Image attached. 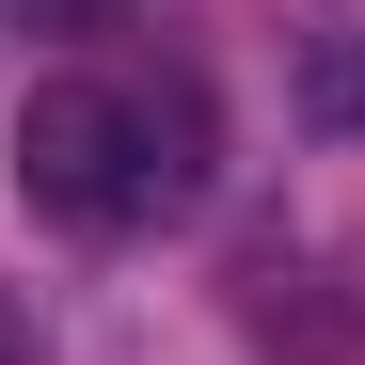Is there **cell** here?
Masks as SVG:
<instances>
[{
    "label": "cell",
    "instance_id": "cell-1",
    "mask_svg": "<svg viewBox=\"0 0 365 365\" xmlns=\"http://www.w3.org/2000/svg\"><path fill=\"white\" fill-rule=\"evenodd\" d=\"M16 191L64 238H143L207 191V80L191 64H64L16 96Z\"/></svg>",
    "mask_w": 365,
    "mask_h": 365
},
{
    "label": "cell",
    "instance_id": "cell-2",
    "mask_svg": "<svg viewBox=\"0 0 365 365\" xmlns=\"http://www.w3.org/2000/svg\"><path fill=\"white\" fill-rule=\"evenodd\" d=\"M16 16H32V32H80V16H111V0H16Z\"/></svg>",
    "mask_w": 365,
    "mask_h": 365
}]
</instances>
